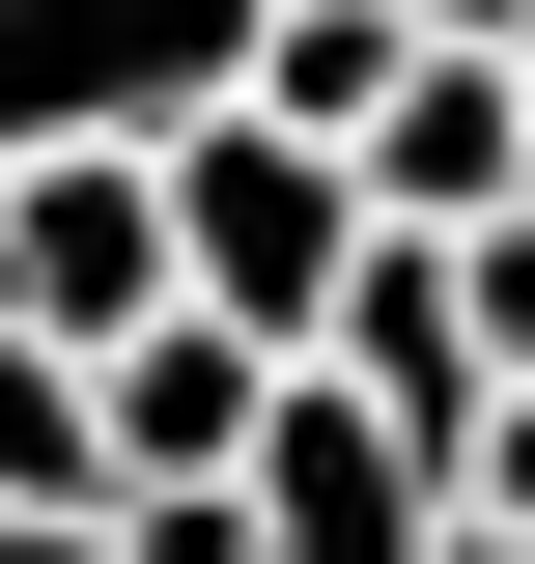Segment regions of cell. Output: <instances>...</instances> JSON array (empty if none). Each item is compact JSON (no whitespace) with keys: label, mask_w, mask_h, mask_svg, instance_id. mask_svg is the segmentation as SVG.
I'll return each instance as SVG.
<instances>
[{"label":"cell","mask_w":535,"mask_h":564,"mask_svg":"<svg viewBox=\"0 0 535 564\" xmlns=\"http://www.w3.org/2000/svg\"><path fill=\"white\" fill-rule=\"evenodd\" d=\"M170 226H198V311H254L282 367L338 339V282L395 254V198H367V141H310V113H198V141H170Z\"/></svg>","instance_id":"cell-1"},{"label":"cell","mask_w":535,"mask_h":564,"mask_svg":"<svg viewBox=\"0 0 535 564\" xmlns=\"http://www.w3.org/2000/svg\"><path fill=\"white\" fill-rule=\"evenodd\" d=\"M254 29H282V0H0V170L254 113Z\"/></svg>","instance_id":"cell-2"},{"label":"cell","mask_w":535,"mask_h":564,"mask_svg":"<svg viewBox=\"0 0 535 564\" xmlns=\"http://www.w3.org/2000/svg\"><path fill=\"white\" fill-rule=\"evenodd\" d=\"M0 311H29V339H85V367H113L141 311H198L170 141H57V170H0Z\"/></svg>","instance_id":"cell-3"},{"label":"cell","mask_w":535,"mask_h":564,"mask_svg":"<svg viewBox=\"0 0 535 564\" xmlns=\"http://www.w3.org/2000/svg\"><path fill=\"white\" fill-rule=\"evenodd\" d=\"M254 536H282V564H451V452H423V423L367 395V367H282Z\"/></svg>","instance_id":"cell-4"},{"label":"cell","mask_w":535,"mask_h":564,"mask_svg":"<svg viewBox=\"0 0 535 564\" xmlns=\"http://www.w3.org/2000/svg\"><path fill=\"white\" fill-rule=\"evenodd\" d=\"M367 198L395 226H507L535 198V29H423L395 113H367Z\"/></svg>","instance_id":"cell-5"},{"label":"cell","mask_w":535,"mask_h":564,"mask_svg":"<svg viewBox=\"0 0 535 564\" xmlns=\"http://www.w3.org/2000/svg\"><path fill=\"white\" fill-rule=\"evenodd\" d=\"M85 395H113V508H141V480H254V452H282V339H254V311H141Z\"/></svg>","instance_id":"cell-6"},{"label":"cell","mask_w":535,"mask_h":564,"mask_svg":"<svg viewBox=\"0 0 535 564\" xmlns=\"http://www.w3.org/2000/svg\"><path fill=\"white\" fill-rule=\"evenodd\" d=\"M310 367H367L423 452H479V395H507V367H479V282H451V226H395V254L338 282V339H310Z\"/></svg>","instance_id":"cell-7"},{"label":"cell","mask_w":535,"mask_h":564,"mask_svg":"<svg viewBox=\"0 0 535 564\" xmlns=\"http://www.w3.org/2000/svg\"><path fill=\"white\" fill-rule=\"evenodd\" d=\"M29 508H113V395H85V339L0 311V536H29Z\"/></svg>","instance_id":"cell-8"},{"label":"cell","mask_w":535,"mask_h":564,"mask_svg":"<svg viewBox=\"0 0 535 564\" xmlns=\"http://www.w3.org/2000/svg\"><path fill=\"white\" fill-rule=\"evenodd\" d=\"M395 57H423V0H282V29H254V113L367 141V113H395Z\"/></svg>","instance_id":"cell-9"},{"label":"cell","mask_w":535,"mask_h":564,"mask_svg":"<svg viewBox=\"0 0 535 564\" xmlns=\"http://www.w3.org/2000/svg\"><path fill=\"white\" fill-rule=\"evenodd\" d=\"M451 282H479V367L535 395V198H507V226H451Z\"/></svg>","instance_id":"cell-10"},{"label":"cell","mask_w":535,"mask_h":564,"mask_svg":"<svg viewBox=\"0 0 535 564\" xmlns=\"http://www.w3.org/2000/svg\"><path fill=\"white\" fill-rule=\"evenodd\" d=\"M451 536H535V395H479V452H451Z\"/></svg>","instance_id":"cell-11"},{"label":"cell","mask_w":535,"mask_h":564,"mask_svg":"<svg viewBox=\"0 0 535 564\" xmlns=\"http://www.w3.org/2000/svg\"><path fill=\"white\" fill-rule=\"evenodd\" d=\"M0 564H141V536H113V508H29V536H0Z\"/></svg>","instance_id":"cell-12"},{"label":"cell","mask_w":535,"mask_h":564,"mask_svg":"<svg viewBox=\"0 0 535 564\" xmlns=\"http://www.w3.org/2000/svg\"><path fill=\"white\" fill-rule=\"evenodd\" d=\"M423 29H535V0H423Z\"/></svg>","instance_id":"cell-13"},{"label":"cell","mask_w":535,"mask_h":564,"mask_svg":"<svg viewBox=\"0 0 535 564\" xmlns=\"http://www.w3.org/2000/svg\"><path fill=\"white\" fill-rule=\"evenodd\" d=\"M451 564H535V536H451Z\"/></svg>","instance_id":"cell-14"}]
</instances>
